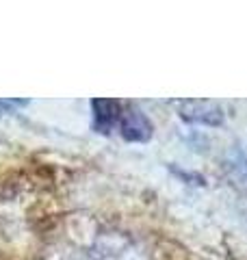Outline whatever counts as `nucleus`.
Segmentation results:
<instances>
[{"mask_svg": "<svg viewBox=\"0 0 247 260\" xmlns=\"http://www.w3.org/2000/svg\"><path fill=\"white\" fill-rule=\"evenodd\" d=\"M178 113L184 121L191 124H206V126H219L224 121V111L215 102L208 100H184L178 102Z\"/></svg>", "mask_w": 247, "mask_h": 260, "instance_id": "1", "label": "nucleus"}, {"mask_svg": "<svg viewBox=\"0 0 247 260\" xmlns=\"http://www.w3.org/2000/svg\"><path fill=\"white\" fill-rule=\"evenodd\" d=\"M119 130L126 141L143 143V141H150V137H152V121L139 109H128L119 117Z\"/></svg>", "mask_w": 247, "mask_h": 260, "instance_id": "2", "label": "nucleus"}, {"mask_svg": "<svg viewBox=\"0 0 247 260\" xmlns=\"http://www.w3.org/2000/svg\"><path fill=\"white\" fill-rule=\"evenodd\" d=\"M94 111V128L98 133H111V128L117 124L121 113H119V102L117 100H106V98H98L91 102Z\"/></svg>", "mask_w": 247, "mask_h": 260, "instance_id": "3", "label": "nucleus"}, {"mask_svg": "<svg viewBox=\"0 0 247 260\" xmlns=\"http://www.w3.org/2000/svg\"><path fill=\"white\" fill-rule=\"evenodd\" d=\"M24 100H0V115H5L11 107H24Z\"/></svg>", "mask_w": 247, "mask_h": 260, "instance_id": "4", "label": "nucleus"}]
</instances>
